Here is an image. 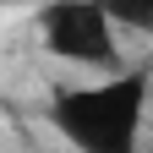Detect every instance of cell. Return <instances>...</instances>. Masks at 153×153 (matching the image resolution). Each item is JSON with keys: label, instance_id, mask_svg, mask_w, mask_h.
I'll return each mask as SVG.
<instances>
[{"label": "cell", "instance_id": "1", "mask_svg": "<svg viewBox=\"0 0 153 153\" xmlns=\"http://www.w3.org/2000/svg\"><path fill=\"white\" fill-rule=\"evenodd\" d=\"M153 109V71L115 66L93 82H71L49 99L44 120L71 153H142V126Z\"/></svg>", "mask_w": 153, "mask_h": 153}, {"label": "cell", "instance_id": "2", "mask_svg": "<svg viewBox=\"0 0 153 153\" xmlns=\"http://www.w3.org/2000/svg\"><path fill=\"white\" fill-rule=\"evenodd\" d=\"M38 44L60 66L115 71L120 66V38L99 0H44L38 6Z\"/></svg>", "mask_w": 153, "mask_h": 153}, {"label": "cell", "instance_id": "3", "mask_svg": "<svg viewBox=\"0 0 153 153\" xmlns=\"http://www.w3.org/2000/svg\"><path fill=\"white\" fill-rule=\"evenodd\" d=\"M109 11L115 27H131V33H153V0H99Z\"/></svg>", "mask_w": 153, "mask_h": 153}, {"label": "cell", "instance_id": "4", "mask_svg": "<svg viewBox=\"0 0 153 153\" xmlns=\"http://www.w3.org/2000/svg\"><path fill=\"white\" fill-rule=\"evenodd\" d=\"M22 6H44V0H22Z\"/></svg>", "mask_w": 153, "mask_h": 153}]
</instances>
